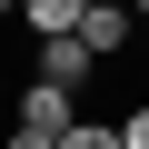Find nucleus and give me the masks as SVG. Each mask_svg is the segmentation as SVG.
Returning <instances> with one entry per match:
<instances>
[{"label":"nucleus","instance_id":"7ed1b4c3","mask_svg":"<svg viewBox=\"0 0 149 149\" xmlns=\"http://www.w3.org/2000/svg\"><path fill=\"white\" fill-rule=\"evenodd\" d=\"M129 20H139L129 0H90V10H80V40H90L100 60H119V50H129Z\"/></svg>","mask_w":149,"mask_h":149},{"label":"nucleus","instance_id":"f257e3e1","mask_svg":"<svg viewBox=\"0 0 149 149\" xmlns=\"http://www.w3.org/2000/svg\"><path fill=\"white\" fill-rule=\"evenodd\" d=\"M60 139H70V80H30L20 119H10V149H60Z\"/></svg>","mask_w":149,"mask_h":149},{"label":"nucleus","instance_id":"423d86ee","mask_svg":"<svg viewBox=\"0 0 149 149\" xmlns=\"http://www.w3.org/2000/svg\"><path fill=\"white\" fill-rule=\"evenodd\" d=\"M119 149H149V109H129V119H119Z\"/></svg>","mask_w":149,"mask_h":149},{"label":"nucleus","instance_id":"6e6552de","mask_svg":"<svg viewBox=\"0 0 149 149\" xmlns=\"http://www.w3.org/2000/svg\"><path fill=\"white\" fill-rule=\"evenodd\" d=\"M129 10H139V20H149V0H129Z\"/></svg>","mask_w":149,"mask_h":149},{"label":"nucleus","instance_id":"f03ea898","mask_svg":"<svg viewBox=\"0 0 149 149\" xmlns=\"http://www.w3.org/2000/svg\"><path fill=\"white\" fill-rule=\"evenodd\" d=\"M90 70H100V50H90L80 30H40V80H70V90H80Z\"/></svg>","mask_w":149,"mask_h":149},{"label":"nucleus","instance_id":"20e7f679","mask_svg":"<svg viewBox=\"0 0 149 149\" xmlns=\"http://www.w3.org/2000/svg\"><path fill=\"white\" fill-rule=\"evenodd\" d=\"M80 10L90 0H20V30L40 40V30H80Z\"/></svg>","mask_w":149,"mask_h":149},{"label":"nucleus","instance_id":"0eeeda50","mask_svg":"<svg viewBox=\"0 0 149 149\" xmlns=\"http://www.w3.org/2000/svg\"><path fill=\"white\" fill-rule=\"evenodd\" d=\"M0 20H20V0H0Z\"/></svg>","mask_w":149,"mask_h":149},{"label":"nucleus","instance_id":"39448f33","mask_svg":"<svg viewBox=\"0 0 149 149\" xmlns=\"http://www.w3.org/2000/svg\"><path fill=\"white\" fill-rule=\"evenodd\" d=\"M60 149H119V129H109V119H70V139H60Z\"/></svg>","mask_w":149,"mask_h":149}]
</instances>
